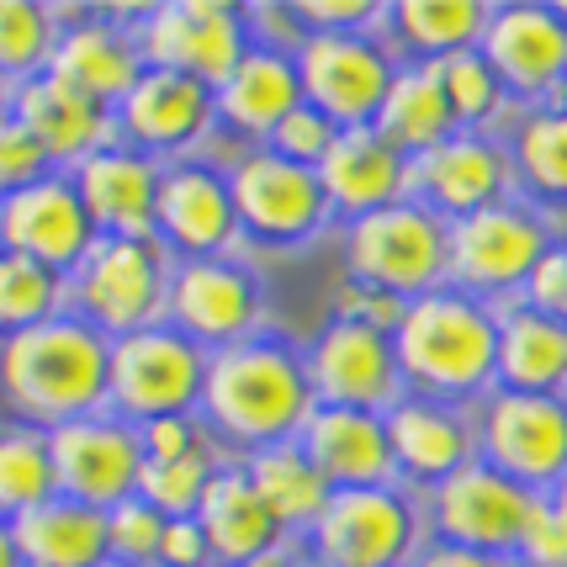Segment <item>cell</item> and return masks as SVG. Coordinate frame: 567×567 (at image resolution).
Segmentation results:
<instances>
[{
  "mask_svg": "<svg viewBox=\"0 0 567 567\" xmlns=\"http://www.w3.org/2000/svg\"><path fill=\"white\" fill-rule=\"evenodd\" d=\"M409 313V302L393 292H377V287H361V281H350L340 287V302H334V319H350V323H371V329H382V334H393L398 323Z\"/></svg>",
  "mask_w": 567,
  "mask_h": 567,
  "instance_id": "45",
  "label": "cell"
},
{
  "mask_svg": "<svg viewBox=\"0 0 567 567\" xmlns=\"http://www.w3.org/2000/svg\"><path fill=\"white\" fill-rule=\"evenodd\" d=\"M17 530V551L27 567H106V509L74 504V498L53 494L49 504L27 509L22 519H11Z\"/></svg>",
  "mask_w": 567,
  "mask_h": 567,
  "instance_id": "30",
  "label": "cell"
},
{
  "mask_svg": "<svg viewBox=\"0 0 567 567\" xmlns=\"http://www.w3.org/2000/svg\"><path fill=\"white\" fill-rule=\"evenodd\" d=\"M371 127L398 154H409V159H420L441 138H451L456 133V112H451V101L441 91L435 64H398L393 85H388V101H382V112H377Z\"/></svg>",
  "mask_w": 567,
  "mask_h": 567,
  "instance_id": "32",
  "label": "cell"
},
{
  "mask_svg": "<svg viewBox=\"0 0 567 567\" xmlns=\"http://www.w3.org/2000/svg\"><path fill=\"white\" fill-rule=\"evenodd\" d=\"M297 59V80H302V101L319 106L334 127H371L388 85H393V53L382 49L371 32H334V38H302Z\"/></svg>",
  "mask_w": 567,
  "mask_h": 567,
  "instance_id": "9",
  "label": "cell"
},
{
  "mask_svg": "<svg viewBox=\"0 0 567 567\" xmlns=\"http://www.w3.org/2000/svg\"><path fill=\"white\" fill-rule=\"evenodd\" d=\"M393 346L403 382L424 388L430 398H467L498 377V319L483 308V297H414L393 329Z\"/></svg>",
  "mask_w": 567,
  "mask_h": 567,
  "instance_id": "3",
  "label": "cell"
},
{
  "mask_svg": "<svg viewBox=\"0 0 567 567\" xmlns=\"http://www.w3.org/2000/svg\"><path fill=\"white\" fill-rule=\"evenodd\" d=\"M165 525H171V519L159 515V509H148L138 494L127 498V504H117V509H106V551H112V563L117 567L159 563Z\"/></svg>",
  "mask_w": 567,
  "mask_h": 567,
  "instance_id": "41",
  "label": "cell"
},
{
  "mask_svg": "<svg viewBox=\"0 0 567 567\" xmlns=\"http://www.w3.org/2000/svg\"><path fill=\"white\" fill-rule=\"evenodd\" d=\"M551 239L542 218L515 202H494L445 223V276L467 292H515L530 281Z\"/></svg>",
  "mask_w": 567,
  "mask_h": 567,
  "instance_id": "8",
  "label": "cell"
},
{
  "mask_svg": "<svg viewBox=\"0 0 567 567\" xmlns=\"http://www.w3.org/2000/svg\"><path fill=\"white\" fill-rule=\"evenodd\" d=\"M49 462L59 494L91 509H117L138 494V472H144V441L138 424L117 420L112 409L91 420H70L49 430Z\"/></svg>",
  "mask_w": 567,
  "mask_h": 567,
  "instance_id": "10",
  "label": "cell"
},
{
  "mask_svg": "<svg viewBox=\"0 0 567 567\" xmlns=\"http://www.w3.org/2000/svg\"><path fill=\"white\" fill-rule=\"evenodd\" d=\"M171 319L175 329L202 346L207 355L228 346H245L255 340V319H260V287L255 276L228 260V255H213V260H181L171 276Z\"/></svg>",
  "mask_w": 567,
  "mask_h": 567,
  "instance_id": "16",
  "label": "cell"
},
{
  "mask_svg": "<svg viewBox=\"0 0 567 567\" xmlns=\"http://www.w3.org/2000/svg\"><path fill=\"white\" fill-rule=\"evenodd\" d=\"M414 567H509V557L467 551V546H430V551H420V563Z\"/></svg>",
  "mask_w": 567,
  "mask_h": 567,
  "instance_id": "49",
  "label": "cell"
},
{
  "mask_svg": "<svg viewBox=\"0 0 567 567\" xmlns=\"http://www.w3.org/2000/svg\"><path fill=\"white\" fill-rule=\"evenodd\" d=\"M519 557L530 567H567V519L542 498V509L525 525V542H519Z\"/></svg>",
  "mask_w": 567,
  "mask_h": 567,
  "instance_id": "46",
  "label": "cell"
},
{
  "mask_svg": "<svg viewBox=\"0 0 567 567\" xmlns=\"http://www.w3.org/2000/svg\"><path fill=\"white\" fill-rule=\"evenodd\" d=\"M239 213L228 175H218L202 159H181L159 175V202H154V239L186 260H213L234 245Z\"/></svg>",
  "mask_w": 567,
  "mask_h": 567,
  "instance_id": "19",
  "label": "cell"
},
{
  "mask_svg": "<svg viewBox=\"0 0 567 567\" xmlns=\"http://www.w3.org/2000/svg\"><path fill=\"white\" fill-rule=\"evenodd\" d=\"M420 525L398 488H340L313 525V557L329 567H403Z\"/></svg>",
  "mask_w": 567,
  "mask_h": 567,
  "instance_id": "12",
  "label": "cell"
},
{
  "mask_svg": "<svg viewBox=\"0 0 567 567\" xmlns=\"http://www.w3.org/2000/svg\"><path fill=\"white\" fill-rule=\"evenodd\" d=\"M292 567H329V563H319V557H297Z\"/></svg>",
  "mask_w": 567,
  "mask_h": 567,
  "instance_id": "54",
  "label": "cell"
},
{
  "mask_svg": "<svg viewBox=\"0 0 567 567\" xmlns=\"http://www.w3.org/2000/svg\"><path fill=\"white\" fill-rule=\"evenodd\" d=\"M509 181H515V159H509L494 138L462 133V127H456L451 138H441L430 154L414 159V192H420L424 207L441 213L445 223L504 202Z\"/></svg>",
  "mask_w": 567,
  "mask_h": 567,
  "instance_id": "22",
  "label": "cell"
},
{
  "mask_svg": "<svg viewBox=\"0 0 567 567\" xmlns=\"http://www.w3.org/2000/svg\"><path fill=\"white\" fill-rule=\"evenodd\" d=\"M483 0H398L388 6V22H393L398 43L414 53V64H441L451 53H467L483 43V27H488Z\"/></svg>",
  "mask_w": 567,
  "mask_h": 567,
  "instance_id": "34",
  "label": "cell"
},
{
  "mask_svg": "<svg viewBox=\"0 0 567 567\" xmlns=\"http://www.w3.org/2000/svg\"><path fill=\"white\" fill-rule=\"evenodd\" d=\"M96 223H91L85 202H80L74 181L64 171L0 197V249L27 255V260H38V266H49L59 276L80 271V260L96 249Z\"/></svg>",
  "mask_w": 567,
  "mask_h": 567,
  "instance_id": "14",
  "label": "cell"
},
{
  "mask_svg": "<svg viewBox=\"0 0 567 567\" xmlns=\"http://www.w3.org/2000/svg\"><path fill=\"white\" fill-rule=\"evenodd\" d=\"M546 504H551V509H557V515L567 519V472L557 477V483H551V498H546Z\"/></svg>",
  "mask_w": 567,
  "mask_h": 567,
  "instance_id": "51",
  "label": "cell"
},
{
  "mask_svg": "<svg viewBox=\"0 0 567 567\" xmlns=\"http://www.w3.org/2000/svg\"><path fill=\"white\" fill-rule=\"evenodd\" d=\"M228 192H234V213L239 228L266 239V245H297V239H313L323 223H329V197L319 186V171L292 165L271 148H249L234 159L228 171Z\"/></svg>",
  "mask_w": 567,
  "mask_h": 567,
  "instance_id": "11",
  "label": "cell"
},
{
  "mask_svg": "<svg viewBox=\"0 0 567 567\" xmlns=\"http://www.w3.org/2000/svg\"><path fill=\"white\" fill-rule=\"evenodd\" d=\"M148 70L192 74L202 85H228V74L245 64L249 32L245 11L218 6V0H171V6H148L133 27Z\"/></svg>",
  "mask_w": 567,
  "mask_h": 567,
  "instance_id": "7",
  "label": "cell"
},
{
  "mask_svg": "<svg viewBox=\"0 0 567 567\" xmlns=\"http://www.w3.org/2000/svg\"><path fill=\"white\" fill-rule=\"evenodd\" d=\"M197 525L218 567H255L271 551H281V525L260 504L249 472H213V483L197 504Z\"/></svg>",
  "mask_w": 567,
  "mask_h": 567,
  "instance_id": "27",
  "label": "cell"
},
{
  "mask_svg": "<svg viewBox=\"0 0 567 567\" xmlns=\"http://www.w3.org/2000/svg\"><path fill=\"white\" fill-rule=\"evenodd\" d=\"M59 494L43 430H0V519H22L27 509L49 504Z\"/></svg>",
  "mask_w": 567,
  "mask_h": 567,
  "instance_id": "36",
  "label": "cell"
},
{
  "mask_svg": "<svg viewBox=\"0 0 567 567\" xmlns=\"http://www.w3.org/2000/svg\"><path fill=\"white\" fill-rule=\"evenodd\" d=\"M292 17L308 27V38H334V32H367V22L388 17V6H371V0H302V6H292Z\"/></svg>",
  "mask_w": 567,
  "mask_h": 567,
  "instance_id": "44",
  "label": "cell"
},
{
  "mask_svg": "<svg viewBox=\"0 0 567 567\" xmlns=\"http://www.w3.org/2000/svg\"><path fill=\"white\" fill-rule=\"evenodd\" d=\"M319 186L329 197V213L340 218H371L393 202H409L414 192V159L398 154L377 127H346L334 148L319 159Z\"/></svg>",
  "mask_w": 567,
  "mask_h": 567,
  "instance_id": "23",
  "label": "cell"
},
{
  "mask_svg": "<svg viewBox=\"0 0 567 567\" xmlns=\"http://www.w3.org/2000/svg\"><path fill=\"white\" fill-rule=\"evenodd\" d=\"M11 96H17V85H6V80H0V117H11Z\"/></svg>",
  "mask_w": 567,
  "mask_h": 567,
  "instance_id": "52",
  "label": "cell"
},
{
  "mask_svg": "<svg viewBox=\"0 0 567 567\" xmlns=\"http://www.w3.org/2000/svg\"><path fill=\"white\" fill-rule=\"evenodd\" d=\"M213 451H186V456H165V462H144L138 472V498L148 509H159L165 519H192L202 494L213 483Z\"/></svg>",
  "mask_w": 567,
  "mask_h": 567,
  "instance_id": "39",
  "label": "cell"
},
{
  "mask_svg": "<svg viewBox=\"0 0 567 567\" xmlns=\"http://www.w3.org/2000/svg\"><path fill=\"white\" fill-rule=\"evenodd\" d=\"M563 319H567V297H563Z\"/></svg>",
  "mask_w": 567,
  "mask_h": 567,
  "instance_id": "55",
  "label": "cell"
},
{
  "mask_svg": "<svg viewBox=\"0 0 567 567\" xmlns=\"http://www.w3.org/2000/svg\"><path fill=\"white\" fill-rule=\"evenodd\" d=\"M319 409L308 367L297 361L281 340H245L207 355V382H202V414L218 435L239 445H281L297 441V430Z\"/></svg>",
  "mask_w": 567,
  "mask_h": 567,
  "instance_id": "2",
  "label": "cell"
},
{
  "mask_svg": "<svg viewBox=\"0 0 567 567\" xmlns=\"http://www.w3.org/2000/svg\"><path fill=\"white\" fill-rule=\"evenodd\" d=\"M515 171L542 197L567 202V106H542L525 117L515 133Z\"/></svg>",
  "mask_w": 567,
  "mask_h": 567,
  "instance_id": "38",
  "label": "cell"
},
{
  "mask_svg": "<svg viewBox=\"0 0 567 567\" xmlns=\"http://www.w3.org/2000/svg\"><path fill=\"white\" fill-rule=\"evenodd\" d=\"M536 509L542 494H530L525 483L504 477L488 462H467L435 488V530L445 536V546H467V551H494V557L519 551Z\"/></svg>",
  "mask_w": 567,
  "mask_h": 567,
  "instance_id": "13",
  "label": "cell"
},
{
  "mask_svg": "<svg viewBox=\"0 0 567 567\" xmlns=\"http://www.w3.org/2000/svg\"><path fill=\"white\" fill-rule=\"evenodd\" d=\"M441 74V91L451 101V112H456V127H483L494 117L498 106H504V80L494 74V64L483 59V49H467V53H451L435 64Z\"/></svg>",
  "mask_w": 567,
  "mask_h": 567,
  "instance_id": "40",
  "label": "cell"
},
{
  "mask_svg": "<svg viewBox=\"0 0 567 567\" xmlns=\"http://www.w3.org/2000/svg\"><path fill=\"white\" fill-rule=\"evenodd\" d=\"M388 441H393V467L435 488L472 462L467 420L441 398H398L388 409Z\"/></svg>",
  "mask_w": 567,
  "mask_h": 567,
  "instance_id": "28",
  "label": "cell"
},
{
  "mask_svg": "<svg viewBox=\"0 0 567 567\" xmlns=\"http://www.w3.org/2000/svg\"><path fill=\"white\" fill-rule=\"evenodd\" d=\"M488 467L525 483L530 494L551 488L567 472V398L494 393L483 414Z\"/></svg>",
  "mask_w": 567,
  "mask_h": 567,
  "instance_id": "17",
  "label": "cell"
},
{
  "mask_svg": "<svg viewBox=\"0 0 567 567\" xmlns=\"http://www.w3.org/2000/svg\"><path fill=\"white\" fill-rule=\"evenodd\" d=\"M213 123H218V91L175 70H144V80L117 106V133L148 159L202 144Z\"/></svg>",
  "mask_w": 567,
  "mask_h": 567,
  "instance_id": "18",
  "label": "cell"
},
{
  "mask_svg": "<svg viewBox=\"0 0 567 567\" xmlns=\"http://www.w3.org/2000/svg\"><path fill=\"white\" fill-rule=\"evenodd\" d=\"M171 249L159 239H96V249L70 276L74 319L123 340L171 313Z\"/></svg>",
  "mask_w": 567,
  "mask_h": 567,
  "instance_id": "4",
  "label": "cell"
},
{
  "mask_svg": "<svg viewBox=\"0 0 567 567\" xmlns=\"http://www.w3.org/2000/svg\"><path fill=\"white\" fill-rule=\"evenodd\" d=\"M551 106H567V74H563V85H557V96H551Z\"/></svg>",
  "mask_w": 567,
  "mask_h": 567,
  "instance_id": "53",
  "label": "cell"
},
{
  "mask_svg": "<svg viewBox=\"0 0 567 567\" xmlns=\"http://www.w3.org/2000/svg\"><path fill=\"white\" fill-rule=\"evenodd\" d=\"M213 551H207V536H202L197 515L192 519H171L165 525V542H159V567H207Z\"/></svg>",
  "mask_w": 567,
  "mask_h": 567,
  "instance_id": "48",
  "label": "cell"
},
{
  "mask_svg": "<svg viewBox=\"0 0 567 567\" xmlns=\"http://www.w3.org/2000/svg\"><path fill=\"white\" fill-rule=\"evenodd\" d=\"M138 441H144V462H165V456L202 451V430H197V420L175 414V420H148V424H138Z\"/></svg>",
  "mask_w": 567,
  "mask_h": 567,
  "instance_id": "47",
  "label": "cell"
},
{
  "mask_svg": "<svg viewBox=\"0 0 567 567\" xmlns=\"http://www.w3.org/2000/svg\"><path fill=\"white\" fill-rule=\"evenodd\" d=\"M249 483H255V494L260 504L271 509V519L281 530H313L323 515V504H329V483L319 477V467L302 456V445L297 441H281V445H266V451H255L249 456Z\"/></svg>",
  "mask_w": 567,
  "mask_h": 567,
  "instance_id": "33",
  "label": "cell"
},
{
  "mask_svg": "<svg viewBox=\"0 0 567 567\" xmlns=\"http://www.w3.org/2000/svg\"><path fill=\"white\" fill-rule=\"evenodd\" d=\"M308 382L319 403L334 409H367V414H388L403 393V367H398L393 334L371 329V323L334 319L319 334V346L308 350Z\"/></svg>",
  "mask_w": 567,
  "mask_h": 567,
  "instance_id": "15",
  "label": "cell"
},
{
  "mask_svg": "<svg viewBox=\"0 0 567 567\" xmlns=\"http://www.w3.org/2000/svg\"><path fill=\"white\" fill-rule=\"evenodd\" d=\"M59 49V17L38 0H0V80L22 85L43 74Z\"/></svg>",
  "mask_w": 567,
  "mask_h": 567,
  "instance_id": "37",
  "label": "cell"
},
{
  "mask_svg": "<svg viewBox=\"0 0 567 567\" xmlns=\"http://www.w3.org/2000/svg\"><path fill=\"white\" fill-rule=\"evenodd\" d=\"M340 133H346V127H334L319 106H308V101H302L292 117H281V127L266 138V148H271V154H281V159H292V165L319 171V159L334 148V138H340Z\"/></svg>",
  "mask_w": 567,
  "mask_h": 567,
  "instance_id": "42",
  "label": "cell"
},
{
  "mask_svg": "<svg viewBox=\"0 0 567 567\" xmlns=\"http://www.w3.org/2000/svg\"><path fill=\"white\" fill-rule=\"evenodd\" d=\"M302 456L319 467V477L340 494V488H382L393 477V441H388V414H367V409H334L319 403L308 424L297 430Z\"/></svg>",
  "mask_w": 567,
  "mask_h": 567,
  "instance_id": "24",
  "label": "cell"
},
{
  "mask_svg": "<svg viewBox=\"0 0 567 567\" xmlns=\"http://www.w3.org/2000/svg\"><path fill=\"white\" fill-rule=\"evenodd\" d=\"M0 567H27L22 551H17V530H11V519H0Z\"/></svg>",
  "mask_w": 567,
  "mask_h": 567,
  "instance_id": "50",
  "label": "cell"
},
{
  "mask_svg": "<svg viewBox=\"0 0 567 567\" xmlns=\"http://www.w3.org/2000/svg\"><path fill=\"white\" fill-rule=\"evenodd\" d=\"M297 106H302V80L292 53L249 49L245 64L228 74V85H218V123L234 127L239 138H271Z\"/></svg>",
  "mask_w": 567,
  "mask_h": 567,
  "instance_id": "29",
  "label": "cell"
},
{
  "mask_svg": "<svg viewBox=\"0 0 567 567\" xmlns=\"http://www.w3.org/2000/svg\"><path fill=\"white\" fill-rule=\"evenodd\" d=\"M207 382V350L192 346L181 329H138L112 340V371H106V409L117 420H175L202 403Z\"/></svg>",
  "mask_w": 567,
  "mask_h": 567,
  "instance_id": "6",
  "label": "cell"
},
{
  "mask_svg": "<svg viewBox=\"0 0 567 567\" xmlns=\"http://www.w3.org/2000/svg\"><path fill=\"white\" fill-rule=\"evenodd\" d=\"M112 340L74 313L0 340V398L32 430H59L70 420L106 414Z\"/></svg>",
  "mask_w": 567,
  "mask_h": 567,
  "instance_id": "1",
  "label": "cell"
},
{
  "mask_svg": "<svg viewBox=\"0 0 567 567\" xmlns=\"http://www.w3.org/2000/svg\"><path fill=\"white\" fill-rule=\"evenodd\" d=\"M64 302H70V276L0 249V334H22V329L59 319Z\"/></svg>",
  "mask_w": 567,
  "mask_h": 567,
  "instance_id": "35",
  "label": "cell"
},
{
  "mask_svg": "<svg viewBox=\"0 0 567 567\" xmlns=\"http://www.w3.org/2000/svg\"><path fill=\"white\" fill-rule=\"evenodd\" d=\"M346 266L361 287L393 292L403 302L430 297L445 281V218L420 197L355 218L346 234Z\"/></svg>",
  "mask_w": 567,
  "mask_h": 567,
  "instance_id": "5",
  "label": "cell"
},
{
  "mask_svg": "<svg viewBox=\"0 0 567 567\" xmlns=\"http://www.w3.org/2000/svg\"><path fill=\"white\" fill-rule=\"evenodd\" d=\"M144 49L138 38L117 27L112 17H80L74 27H59V49H53L49 74H59L64 85L85 91L101 106H123V96L144 80Z\"/></svg>",
  "mask_w": 567,
  "mask_h": 567,
  "instance_id": "26",
  "label": "cell"
},
{
  "mask_svg": "<svg viewBox=\"0 0 567 567\" xmlns=\"http://www.w3.org/2000/svg\"><path fill=\"white\" fill-rule=\"evenodd\" d=\"M106 567H117V563H106Z\"/></svg>",
  "mask_w": 567,
  "mask_h": 567,
  "instance_id": "57",
  "label": "cell"
},
{
  "mask_svg": "<svg viewBox=\"0 0 567 567\" xmlns=\"http://www.w3.org/2000/svg\"><path fill=\"white\" fill-rule=\"evenodd\" d=\"M11 117L43 144V154L53 159V171H64V175H70L74 165H85L91 154L112 148V138H117V112L91 101L85 91L64 85V80L49 70L17 85Z\"/></svg>",
  "mask_w": 567,
  "mask_h": 567,
  "instance_id": "21",
  "label": "cell"
},
{
  "mask_svg": "<svg viewBox=\"0 0 567 567\" xmlns=\"http://www.w3.org/2000/svg\"><path fill=\"white\" fill-rule=\"evenodd\" d=\"M159 165L127 144H112L74 165L70 181L101 239H154V202H159Z\"/></svg>",
  "mask_w": 567,
  "mask_h": 567,
  "instance_id": "25",
  "label": "cell"
},
{
  "mask_svg": "<svg viewBox=\"0 0 567 567\" xmlns=\"http://www.w3.org/2000/svg\"><path fill=\"white\" fill-rule=\"evenodd\" d=\"M477 49L504 80V91H515V96H557V85L567 74L563 6H494Z\"/></svg>",
  "mask_w": 567,
  "mask_h": 567,
  "instance_id": "20",
  "label": "cell"
},
{
  "mask_svg": "<svg viewBox=\"0 0 567 567\" xmlns=\"http://www.w3.org/2000/svg\"><path fill=\"white\" fill-rule=\"evenodd\" d=\"M498 382L504 393L557 398L567 388V319L542 308H515L498 319Z\"/></svg>",
  "mask_w": 567,
  "mask_h": 567,
  "instance_id": "31",
  "label": "cell"
},
{
  "mask_svg": "<svg viewBox=\"0 0 567 567\" xmlns=\"http://www.w3.org/2000/svg\"><path fill=\"white\" fill-rule=\"evenodd\" d=\"M563 17H567V6H563Z\"/></svg>",
  "mask_w": 567,
  "mask_h": 567,
  "instance_id": "56",
  "label": "cell"
},
{
  "mask_svg": "<svg viewBox=\"0 0 567 567\" xmlns=\"http://www.w3.org/2000/svg\"><path fill=\"white\" fill-rule=\"evenodd\" d=\"M43 175H53V159L43 154V144L17 117H0V197L22 192V186L43 181Z\"/></svg>",
  "mask_w": 567,
  "mask_h": 567,
  "instance_id": "43",
  "label": "cell"
}]
</instances>
